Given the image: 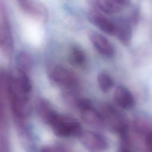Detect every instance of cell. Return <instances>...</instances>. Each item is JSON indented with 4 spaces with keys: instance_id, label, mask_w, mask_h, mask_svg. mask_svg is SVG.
Returning <instances> with one entry per match:
<instances>
[{
    "instance_id": "6da1fadb",
    "label": "cell",
    "mask_w": 152,
    "mask_h": 152,
    "mask_svg": "<svg viewBox=\"0 0 152 152\" xmlns=\"http://www.w3.org/2000/svg\"><path fill=\"white\" fill-rule=\"evenodd\" d=\"M37 110L59 135L67 137L79 135L82 131L81 125L77 120L70 116L58 113L46 100H42L39 102Z\"/></svg>"
},
{
    "instance_id": "7a4b0ae2",
    "label": "cell",
    "mask_w": 152,
    "mask_h": 152,
    "mask_svg": "<svg viewBox=\"0 0 152 152\" xmlns=\"http://www.w3.org/2000/svg\"><path fill=\"white\" fill-rule=\"evenodd\" d=\"M49 77L51 81L64 91V94H76L78 80L74 73L68 68L56 65L50 69Z\"/></svg>"
},
{
    "instance_id": "3957f363",
    "label": "cell",
    "mask_w": 152,
    "mask_h": 152,
    "mask_svg": "<svg viewBox=\"0 0 152 152\" xmlns=\"http://www.w3.org/2000/svg\"><path fill=\"white\" fill-rule=\"evenodd\" d=\"M14 47L13 36L8 12L3 1H0V48L4 55L11 56Z\"/></svg>"
},
{
    "instance_id": "277c9868",
    "label": "cell",
    "mask_w": 152,
    "mask_h": 152,
    "mask_svg": "<svg viewBox=\"0 0 152 152\" xmlns=\"http://www.w3.org/2000/svg\"><path fill=\"white\" fill-rule=\"evenodd\" d=\"M104 124H107L113 130L119 133L122 137L126 135L127 125L120 112L110 104H106L100 112Z\"/></svg>"
},
{
    "instance_id": "5b68a950",
    "label": "cell",
    "mask_w": 152,
    "mask_h": 152,
    "mask_svg": "<svg viewBox=\"0 0 152 152\" xmlns=\"http://www.w3.org/2000/svg\"><path fill=\"white\" fill-rule=\"evenodd\" d=\"M75 105L80 110L82 120L87 125L93 127H100L104 124L100 113L94 108L90 99L78 98Z\"/></svg>"
},
{
    "instance_id": "8992f818",
    "label": "cell",
    "mask_w": 152,
    "mask_h": 152,
    "mask_svg": "<svg viewBox=\"0 0 152 152\" xmlns=\"http://www.w3.org/2000/svg\"><path fill=\"white\" fill-rule=\"evenodd\" d=\"M87 35L88 39L99 53L107 58L114 56L115 47L106 36L94 30H89Z\"/></svg>"
},
{
    "instance_id": "52a82bcc",
    "label": "cell",
    "mask_w": 152,
    "mask_h": 152,
    "mask_svg": "<svg viewBox=\"0 0 152 152\" xmlns=\"http://www.w3.org/2000/svg\"><path fill=\"white\" fill-rule=\"evenodd\" d=\"M17 4L21 10L29 17L38 21H45L48 17L46 7L42 3L36 1L20 0Z\"/></svg>"
},
{
    "instance_id": "ba28073f",
    "label": "cell",
    "mask_w": 152,
    "mask_h": 152,
    "mask_svg": "<svg viewBox=\"0 0 152 152\" xmlns=\"http://www.w3.org/2000/svg\"><path fill=\"white\" fill-rule=\"evenodd\" d=\"M81 143L88 149L96 152L102 151L107 148L106 138L97 132L85 131H81L79 135Z\"/></svg>"
},
{
    "instance_id": "9c48e42d",
    "label": "cell",
    "mask_w": 152,
    "mask_h": 152,
    "mask_svg": "<svg viewBox=\"0 0 152 152\" xmlns=\"http://www.w3.org/2000/svg\"><path fill=\"white\" fill-rule=\"evenodd\" d=\"M88 18L94 25L102 31L107 34L113 36L115 25V21L96 10L91 11L89 13Z\"/></svg>"
},
{
    "instance_id": "30bf717a",
    "label": "cell",
    "mask_w": 152,
    "mask_h": 152,
    "mask_svg": "<svg viewBox=\"0 0 152 152\" xmlns=\"http://www.w3.org/2000/svg\"><path fill=\"white\" fill-rule=\"evenodd\" d=\"M93 7L106 14H115L127 7L129 2L125 0H97L91 1Z\"/></svg>"
},
{
    "instance_id": "8fae6325",
    "label": "cell",
    "mask_w": 152,
    "mask_h": 152,
    "mask_svg": "<svg viewBox=\"0 0 152 152\" xmlns=\"http://www.w3.org/2000/svg\"><path fill=\"white\" fill-rule=\"evenodd\" d=\"M113 99L120 107L124 109H131L134 104V98L131 92L125 87L118 86L113 93Z\"/></svg>"
},
{
    "instance_id": "7c38bea8",
    "label": "cell",
    "mask_w": 152,
    "mask_h": 152,
    "mask_svg": "<svg viewBox=\"0 0 152 152\" xmlns=\"http://www.w3.org/2000/svg\"><path fill=\"white\" fill-rule=\"evenodd\" d=\"M115 36L124 45L129 43L132 38V29L129 23L124 20L115 21Z\"/></svg>"
},
{
    "instance_id": "4fadbf2b",
    "label": "cell",
    "mask_w": 152,
    "mask_h": 152,
    "mask_svg": "<svg viewBox=\"0 0 152 152\" xmlns=\"http://www.w3.org/2000/svg\"><path fill=\"white\" fill-rule=\"evenodd\" d=\"M69 61L73 66L77 68H83L87 62L84 52L77 46H74L71 49L69 54Z\"/></svg>"
},
{
    "instance_id": "5bb4252c",
    "label": "cell",
    "mask_w": 152,
    "mask_h": 152,
    "mask_svg": "<svg viewBox=\"0 0 152 152\" xmlns=\"http://www.w3.org/2000/svg\"><path fill=\"white\" fill-rule=\"evenodd\" d=\"M97 83L100 90L103 93H108L114 86L112 78L105 72H101L98 75Z\"/></svg>"
},
{
    "instance_id": "9a60e30c",
    "label": "cell",
    "mask_w": 152,
    "mask_h": 152,
    "mask_svg": "<svg viewBox=\"0 0 152 152\" xmlns=\"http://www.w3.org/2000/svg\"><path fill=\"white\" fill-rule=\"evenodd\" d=\"M117 152H129V151L125 148H121V149L118 150Z\"/></svg>"
}]
</instances>
